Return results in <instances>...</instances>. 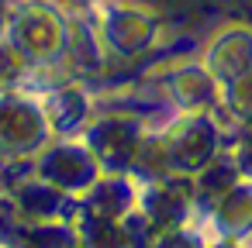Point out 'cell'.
I'll return each instance as SVG.
<instances>
[{"label":"cell","instance_id":"6da1fadb","mask_svg":"<svg viewBox=\"0 0 252 248\" xmlns=\"http://www.w3.org/2000/svg\"><path fill=\"white\" fill-rule=\"evenodd\" d=\"M7 38L28 55V59H52L59 52H66V25L59 14H52V7H25L7 21Z\"/></svg>","mask_w":252,"mask_h":248},{"label":"cell","instance_id":"7a4b0ae2","mask_svg":"<svg viewBox=\"0 0 252 248\" xmlns=\"http://www.w3.org/2000/svg\"><path fill=\"white\" fill-rule=\"evenodd\" d=\"M49 121L38 104H28L21 97H0V152L21 155V152H38L45 145Z\"/></svg>","mask_w":252,"mask_h":248},{"label":"cell","instance_id":"3957f363","mask_svg":"<svg viewBox=\"0 0 252 248\" xmlns=\"http://www.w3.org/2000/svg\"><path fill=\"white\" fill-rule=\"evenodd\" d=\"M94 172H97V165L90 155L80 152V145H52L35 162V176H42L52 186H63V190L87 186Z\"/></svg>","mask_w":252,"mask_h":248},{"label":"cell","instance_id":"277c9868","mask_svg":"<svg viewBox=\"0 0 252 248\" xmlns=\"http://www.w3.org/2000/svg\"><path fill=\"white\" fill-rule=\"evenodd\" d=\"M25 73H28V55L11 38H0V90L14 86Z\"/></svg>","mask_w":252,"mask_h":248},{"label":"cell","instance_id":"5b68a950","mask_svg":"<svg viewBox=\"0 0 252 248\" xmlns=\"http://www.w3.org/2000/svg\"><path fill=\"white\" fill-rule=\"evenodd\" d=\"M28 241L35 248H80V238L69 227H59V224H49V220H42L38 227H32Z\"/></svg>","mask_w":252,"mask_h":248},{"label":"cell","instance_id":"8992f818","mask_svg":"<svg viewBox=\"0 0 252 248\" xmlns=\"http://www.w3.org/2000/svg\"><path fill=\"white\" fill-rule=\"evenodd\" d=\"M7 21H11V14H7L4 7H0V38H4V35H7Z\"/></svg>","mask_w":252,"mask_h":248},{"label":"cell","instance_id":"52a82bcc","mask_svg":"<svg viewBox=\"0 0 252 248\" xmlns=\"http://www.w3.org/2000/svg\"><path fill=\"white\" fill-rule=\"evenodd\" d=\"M14 248H35V245H32V241H21V245H14Z\"/></svg>","mask_w":252,"mask_h":248}]
</instances>
